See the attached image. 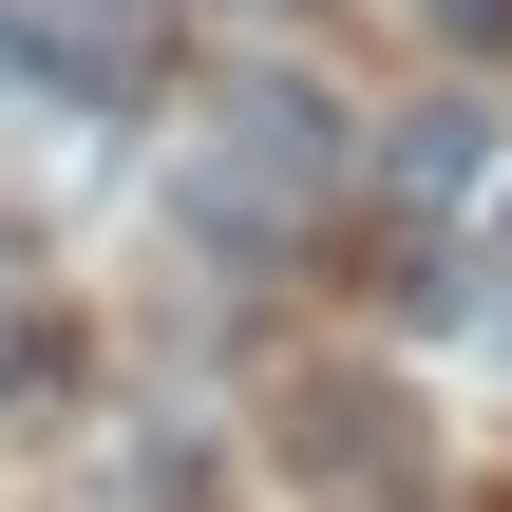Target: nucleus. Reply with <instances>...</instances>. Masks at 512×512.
Returning a JSON list of instances; mask_svg holds the SVG:
<instances>
[{"label": "nucleus", "mask_w": 512, "mask_h": 512, "mask_svg": "<svg viewBox=\"0 0 512 512\" xmlns=\"http://www.w3.org/2000/svg\"><path fill=\"white\" fill-rule=\"evenodd\" d=\"M323 190H342V95H323V76H228L190 209H209V228H285V209H323Z\"/></svg>", "instance_id": "f257e3e1"}, {"label": "nucleus", "mask_w": 512, "mask_h": 512, "mask_svg": "<svg viewBox=\"0 0 512 512\" xmlns=\"http://www.w3.org/2000/svg\"><path fill=\"white\" fill-rule=\"evenodd\" d=\"M380 171H399L418 209H456V190L494 171V114H475V95H437V114H399V133H380Z\"/></svg>", "instance_id": "f03ea898"}, {"label": "nucleus", "mask_w": 512, "mask_h": 512, "mask_svg": "<svg viewBox=\"0 0 512 512\" xmlns=\"http://www.w3.org/2000/svg\"><path fill=\"white\" fill-rule=\"evenodd\" d=\"M437 19H456V57H494V38H512V0H437Z\"/></svg>", "instance_id": "20e7f679"}, {"label": "nucleus", "mask_w": 512, "mask_h": 512, "mask_svg": "<svg viewBox=\"0 0 512 512\" xmlns=\"http://www.w3.org/2000/svg\"><path fill=\"white\" fill-rule=\"evenodd\" d=\"M494 247H512V190H494Z\"/></svg>", "instance_id": "39448f33"}, {"label": "nucleus", "mask_w": 512, "mask_h": 512, "mask_svg": "<svg viewBox=\"0 0 512 512\" xmlns=\"http://www.w3.org/2000/svg\"><path fill=\"white\" fill-rule=\"evenodd\" d=\"M304 418H323V494H342V512L399 494V418H380V399H304Z\"/></svg>", "instance_id": "7ed1b4c3"}]
</instances>
